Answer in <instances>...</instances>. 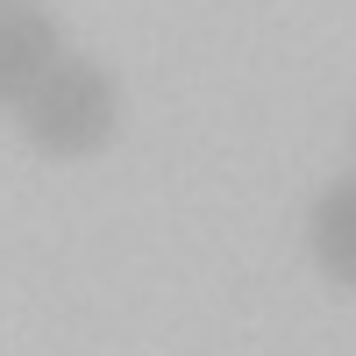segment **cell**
Returning <instances> with one entry per match:
<instances>
[{
  "instance_id": "3",
  "label": "cell",
  "mask_w": 356,
  "mask_h": 356,
  "mask_svg": "<svg viewBox=\"0 0 356 356\" xmlns=\"http://www.w3.org/2000/svg\"><path fill=\"white\" fill-rule=\"evenodd\" d=\"M307 243H314V264H321V271H328L342 292H356V178H335V186L314 200Z\"/></svg>"
},
{
  "instance_id": "2",
  "label": "cell",
  "mask_w": 356,
  "mask_h": 356,
  "mask_svg": "<svg viewBox=\"0 0 356 356\" xmlns=\"http://www.w3.org/2000/svg\"><path fill=\"white\" fill-rule=\"evenodd\" d=\"M57 57L65 43H57V15L43 0H0V107H15Z\"/></svg>"
},
{
  "instance_id": "1",
  "label": "cell",
  "mask_w": 356,
  "mask_h": 356,
  "mask_svg": "<svg viewBox=\"0 0 356 356\" xmlns=\"http://www.w3.org/2000/svg\"><path fill=\"white\" fill-rule=\"evenodd\" d=\"M22 136L36 143L43 157H93L114 143L122 129V93L93 57H57V65L15 100Z\"/></svg>"
}]
</instances>
